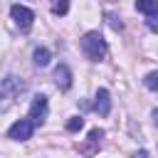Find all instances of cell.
Here are the masks:
<instances>
[{"label":"cell","mask_w":158,"mask_h":158,"mask_svg":"<svg viewBox=\"0 0 158 158\" xmlns=\"http://www.w3.org/2000/svg\"><path fill=\"white\" fill-rule=\"evenodd\" d=\"M25 81L20 79V77H5V79H0V111H7L12 104H15V99L25 91Z\"/></svg>","instance_id":"6da1fadb"},{"label":"cell","mask_w":158,"mask_h":158,"mask_svg":"<svg viewBox=\"0 0 158 158\" xmlns=\"http://www.w3.org/2000/svg\"><path fill=\"white\" fill-rule=\"evenodd\" d=\"M106 40L99 35V30H91V32H86L84 37H81V52L86 54V59H91V62H99V59H104L106 57Z\"/></svg>","instance_id":"7a4b0ae2"},{"label":"cell","mask_w":158,"mask_h":158,"mask_svg":"<svg viewBox=\"0 0 158 158\" xmlns=\"http://www.w3.org/2000/svg\"><path fill=\"white\" fill-rule=\"evenodd\" d=\"M35 126H42L44 118H47V96L44 94H37L30 104V116H27Z\"/></svg>","instance_id":"3957f363"},{"label":"cell","mask_w":158,"mask_h":158,"mask_svg":"<svg viewBox=\"0 0 158 158\" xmlns=\"http://www.w3.org/2000/svg\"><path fill=\"white\" fill-rule=\"evenodd\" d=\"M32 131H35V123L30 118H20V121H15L7 128V138H12V141H27L32 136Z\"/></svg>","instance_id":"277c9868"},{"label":"cell","mask_w":158,"mask_h":158,"mask_svg":"<svg viewBox=\"0 0 158 158\" xmlns=\"http://www.w3.org/2000/svg\"><path fill=\"white\" fill-rule=\"evenodd\" d=\"M10 15H12V20H15V25H17L20 30H27V27L32 25V20H35V12H32L30 7L20 5V2L10 7Z\"/></svg>","instance_id":"5b68a950"},{"label":"cell","mask_w":158,"mask_h":158,"mask_svg":"<svg viewBox=\"0 0 158 158\" xmlns=\"http://www.w3.org/2000/svg\"><path fill=\"white\" fill-rule=\"evenodd\" d=\"M94 111L99 116H109V111H111V94H109V89H99L96 91V96H94Z\"/></svg>","instance_id":"8992f818"},{"label":"cell","mask_w":158,"mask_h":158,"mask_svg":"<svg viewBox=\"0 0 158 158\" xmlns=\"http://www.w3.org/2000/svg\"><path fill=\"white\" fill-rule=\"evenodd\" d=\"M54 81H57V86H59L62 91H67V89L72 86V72H69L67 64H59V67L54 69Z\"/></svg>","instance_id":"52a82bcc"},{"label":"cell","mask_w":158,"mask_h":158,"mask_svg":"<svg viewBox=\"0 0 158 158\" xmlns=\"http://www.w3.org/2000/svg\"><path fill=\"white\" fill-rule=\"evenodd\" d=\"M49 57H52V54H49L47 47H37L35 54H32V62H35L37 67H47V64H49Z\"/></svg>","instance_id":"ba28073f"},{"label":"cell","mask_w":158,"mask_h":158,"mask_svg":"<svg viewBox=\"0 0 158 158\" xmlns=\"http://www.w3.org/2000/svg\"><path fill=\"white\" fill-rule=\"evenodd\" d=\"M136 10L153 15V12H158V0H136Z\"/></svg>","instance_id":"9c48e42d"},{"label":"cell","mask_w":158,"mask_h":158,"mask_svg":"<svg viewBox=\"0 0 158 158\" xmlns=\"http://www.w3.org/2000/svg\"><path fill=\"white\" fill-rule=\"evenodd\" d=\"M81 128H84V118H81V116H72V118L67 121V131L77 133V131H81Z\"/></svg>","instance_id":"30bf717a"},{"label":"cell","mask_w":158,"mask_h":158,"mask_svg":"<svg viewBox=\"0 0 158 158\" xmlns=\"http://www.w3.org/2000/svg\"><path fill=\"white\" fill-rule=\"evenodd\" d=\"M67 10H69V0H54V5H52L54 15H67Z\"/></svg>","instance_id":"8fae6325"},{"label":"cell","mask_w":158,"mask_h":158,"mask_svg":"<svg viewBox=\"0 0 158 158\" xmlns=\"http://www.w3.org/2000/svg\"><path fill=\"white\" fill-rule=\"evenodd\" d=\"M143 84H146V89L156 91V89H158V72H151V74L143 79Z\"/></svg>","instance_id":"7c38bea8"},{"label":"cell","mask_w":158,"mask_h":158,"mask_svg":"<svg viewBox=\"0 0 158 158\" xmlns=\"http://www.w3.org/2000/svg\"><path fill=\"white\" fill-rule=\"evenodd\" d=\"M146 25H148V30H151V32H158V12H153V15H148V20H146Z\"/></svg>","instance_id":"4fadbf2b"},{"label":"cell","mask_w":158,"mask_h":158,"mask_svg":"<svg viewBox=\"0 0 158 158\" xmlns=\"http://www.w3.org/2000/svg\"><path fill=\"white\" fill-rule=\"evenodd\" d=\"M106 20H109V25H111L114 30H123V22H121L116 15H111V12H109V15H106Z\"/></svg>","instance_id":"5bb4252c"},{"label":"cell","mask_w":158,"mask_h":158,"mask_svg":"<svg viewBox=\"0 0 158 158\" xmlns=\"http://www.w3.org/2000/svg\"><path fill=\"white\" fill-rule=\"evenodd\" d=\"M153 121H156V126H158V109L153 111Z\"/></svg>","instance_id":"9a60e30c"}]
</instances>
